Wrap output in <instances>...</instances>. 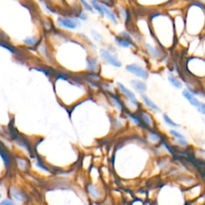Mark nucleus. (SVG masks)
<instances>
[{
    "mask_svg": "<svg viewBox=\"0 0 205 205\" xmlns=\"http://www.w3.org/2000/svg\"><path fill=\"white\" fill-rule=\"evenodd\" d=\"M8 194L10 197L15 202L25 203L27 201V196L25 192H23L20 188H16L15 186H11L8 188Z\"/></svg>",
    "mask_w": 205,
    "mask_h": 205,
    "instance_id": "9b49d317",
    "label": "nucleus"
},
{
    "mask_svg": "<svg viewBox=\"0 0 205 205\" xmlns=\"http://www.w3.org/2000/svg\"><path fill=\"white\" fill-rule=\"evenodd\" d=\"M125 70L128 73L132 74V76L136 77L139 80H147L150 76V72L144 67L138 63H130L126 65Z\"/></svg>",
    "mask_w": 205,
    "mask_h": 205,
    "instance_id": "423d86ee",
    "label": "nucleus"
},
{
    "mask_svg": "<svg viewBox=\"0 0 205 205\" xmlns=\"http://www.w3.org/2000/svg\"><path fill=\"white\" fill-rule=\"evenodd\" d=\"M2 194L0 192V199H2Z\"/></svg>",
    "mask_w": 205,
    "mask_h": 205,
    "instance_id": "2f4dec72",
    "label": "nucleus"
},
{
    "mask_svg": "<svg viewBox=\"0 0 205 205\" xmlns=\"http://www.w3.org/2000/svg\"><path fill=\"white\" fill-rule=\"evenodd\" d=\"M91 34L92 38L94 39V40L96 41L97 43H102V41H103V38H102V35L98 32V31H95V30H91Z\"/></svg>",
    "mask_w": 205,
    "mask_h": 205,
    "instance_id": "bb28decb",
    "label": "nucleus"
},
{
    "mask_svg": "<svg viewBox=\"0 0 205 205\" xmlns=\"http://www.w3.org/2000/svg\"><path fill=\"white\" fill-rule=\"evenodd\" d=\"M196 111H197L199 114H201L202 116H205V102H202V101H201V102H200L199 106L197 108H196Z\"/></svg>",
    "mask_w": 205,
    "mask_h": 205,
    "instance_id": "c85d7f7f",
    "label": "nucleus"
},
{
    "mask_svg": "<svg viewBox=\"0 0 205 205\" xmlns=\"http://www.w3.org/2000/svg\"><path fill=\"white\" fill-rule=\"evenodd\" d=\"M147 130V139L151 143H159L164 141V137L160 133L155 131V129H146Z\"/></svg>",
    "mask_w": 205,
    "mask_h": 205,
    "instance_id": "6ab92c4d",
    "label": "nucleus"
},
{
    "mask_svg": "<svg viewBox=\"0 0 205 205\" xmlns=\"http://www.w3.org/2000/svg\"><path fill=\"white\" fill-rule=\"evenodd\" d=\"M163 120H164V122L165 123V124L168 126V127H170L172 129H177V128H180V124H176L175 121H173V120H172L167 113H164V114H163Z\"/></svg>",
    "mask_w": 205,
    "mask_h": 205,
    "instance_id": "412c9836",
    "label": "nucleus"
},
{
    "mask_svg": "<svg viewBox=\"0 0 205 205\" xmlns=\"http://www.w3.org/2000/svg\"><path fill=\"white\" fill-rule=\"evenodd\" d=\"M121 17L125 22H128L130 20V14L128 9L124 7H118V16Z\"/></svg>",
    "mask_w": 205,
    "mask_h": 205,
    "instance_id": "5701e85b",
    "label": "nucleus"
},
{
    "mask_svg": "<svg viewBox=\"0 0 205 205\" xmlns=\"http://www.w3.org/2000/svg\"><path fill=\"white\" fill-rule=\"evenodd\" d=\"M130 86L132 88L134 92L137 93L140 95L146 94L147 91V85L144 80L134 79L130 81Z\"/></svg>",
    "mask_w": 205,
    "mask_h": 205,
    "instance_id": "f8f14e48",
    "label": "nucleus"
},
{
    "mask_svg": "<svg viewBox=\"0 0 205 205\" xmlns=\"http://www.w3.org/2000/svg\"><path fill=\"white\" fill-rule=\"evenodd\" d=\"M87 72L89 73L99 74L100 72V64L99 63V59L93 55H90L87 60Z\"/></svg>",
    "mask_w": 205,
    "mask_h": 205,
    "instance_id": "4468645a",
    "label": "nucleus"
},
{
    "mask_svg": "<svg viewBox=\"0 0 205 205\" xmlns=\"http://www.w3.org/2000/svg\"><path fill=\"white\" fill-rule=\"evenodd\" d=\"M175 142H176L179 146H182V147H186V146L188 145V143L187 141V139H175Z\"/></svg>",
    "mask_w": 205,
    "mask_h": 205,
    "instance_id": "c756f323",
    "label": "nucleus"
},
{
    "mask_svg": "<svg viewBox=\"0 0 205 205\" xmlns=\"http://www.w3.org/2000/svg\"><path fill=\"white\" fill-rule=\"evenodd\" d=\"M169 135H170L171 136H172L173 138H175V139H186L185 136H184L181 132H180L176 129H171L170 131H169Z\"/></svg>",
    "mask_w": 205,
    "mask_h": 205,
    "instance_id": "a878e982",
    "label": "nucleus"
},
{
    "mask_svg": "<svg viewBox=\"0 0 205 205\" xmlns=\"http://www.w3.org/2000/svg\"><path fill=\"white\" fill-rule=\"evenodd\" d=\"M137 114L139 115V118L141 120L145 129H155V120L153 119L152 116H151V114L150 113V111H147L146 109H143V107H142L140 110L138 111Z\"/></svg>",
    "mask_w": 205,
    "mask_h": 205,
    "instance_id": "1a4fd4ad",
    "label": "nucleus"
},
{
    "mask_svg": "<svg viewBox=\"0 0 205 205\" xmlns=\"http://www.w3.org/2000/svg\"><path fill=\"white\" fill-rule=\"evenodd\" d=\"M142 101V105L145 107L146 108L148 109L149 111H151V112L155 113H160L161 108L158 105L155 103L152 99L147 95V94H143V95H140Z\"/></svg>",
    "mask_w": 205,
    "mask_h": 205,
    "instance_id": "ddd939ff",
    "label": "nucleus"
},
{
    "mask_svg": "<svg viewBox=\"0 0 205 205\" xmlns=\"http://www.w3.org/2000/svg\"><path fill=\"white\" fill-rule=\"evenodd\" d=\"M76 16L77 19L80 20V21H86L88 19V15H87V11L84 9H81V10H78L77 13L76 14Z\"/></svg>",
    "mask_w": 205,
    "mask_h": 205,
    "instance_id": "393cba45",
    "label": "nucleus"
},
{
    "mask_svg": "<svg viewBox=\"0 0 205 205\" xmlns=\"http://www.w3.org/2000/svg\"><path fill=\"white\" fill-rule=\"evenodd\" d=\"M143 49L146 51L147 55H148L151 58L154 59H159L164 56V50L161 48L160 46H155L151 43H144Z\"/></svg>",
    "mask_w": 205,
    "mask_h": 205,
    "instance_id": "6e6552de",
    "label": "nucleus"
},
{
    "mask_svg": "<svg viewBox=\"0 0 205 205\" xmlns=\"http://www.w3.org/2000/svg\"><path fill=\"white\" fill-rule=\"evenodd\" d=\"M148 23L151 36L164 50L174 46L176 39L173 18L167 12L152 11L149 15Z\"/></svg>",
    "mask_w": 205,
    "mask_h": 205,
    "instance_id": "f257e3e1",
    "label": "nucleus"
},
{
    "mask_svg": "<svg viewBox=\"0 0 205 205\" xmlns=\"http://www.w3.org/2000/svg\"><path fill=\"white\" fill-rule=\"evenodd\" d=\"M16 164H17V167L21 171H27L29 168V163L27 159H23L22 157H17L15 159Z\"/></svg>",
    "mask_w": 205,
    "mask_h": 205,
    "instance_id": "4be33fe9",
    "label": "nucleus"
},
{
    "mask_svg": "<svg viewBox=\"0 0 205 205\" xmlns=\"http://www.w3.org/2000/svg\"><path fill=\"white\" fill-rule=\"evenodd\" d=\"M90 4L91 5L92 8L95 11L99 14L101 17L104 16V11H103V7H102V3L99 0H89Z\"/></svg>",
    "mask_w": 205,
    "mask_h": 205,
    "instance_id": "aec40b11",
    "label": "nucleus"
},
{
    "mask_svg": "<svg viewBox=\"0 0 205 205\" xmlns=\"http://www.w3.org/2000/svg\"><path fill=\"white\" fill-rule=\"evenodd\" d=\"M99 56L103 62L110 66L116 68H122V63L116 55V52L111 51L108 48H101L99 50Z\"/></svg>",
    "mask_w": 205,
    "mask_h": 205,
    "instance_id": "39448f33",
    "label": "nucleus"
},
{
    "mask_svg": "<svg viewBox=\"0 0 205 205\" xmlns=\"http://www.w3.org/2000/svg\"><path fill=\"white\" fill-rule=\"evenodd\" d=\"M168 81L169 84L172 86L173 88L176 90H181L184 88V83L178 76H175L174 73L172 72H168Z\"/></svg>",
    "mask_w": 205,
    "mask_h": 205,
    "instance_id": "a211bd4d",
    "label": "nucleus"
},
{
    "mask_svg": "<svg viewBox=\"0 0 205 205\" xmlns=\"http://www.w3.org/2000/svg\"><path fill=\"white\" fill-rule=\"evenodd\" d=\"M185 68L191 76L196 78L205 77V59L191 56L185 62Z\"/></svg>",
    "mask_w": 205,
    "mask_h": 205,
    "instance_id": "7ed1b4c3",
    "label": "nucleus"
},
{
    "mask_svg": "<svg viewBox=\"0 0 205 205\" xmlns=\"http://www.w3.org/2000/svg\"><path fill=\"white\" fill-rule=\"evenodd\" d=\"M56 24L60 29L74 31L81 26V21L76 16H59L56 20Z\"/></svg>",
    "mask_w": 205,
    "mask_h": 205,
    "instance_id": "20e7f679",
    "label": "nucleus"
},
{
    "mask_svg": "<svg viewBox=\"0 0 205 205\" xmlns=\"http://www.w3.org/2000/svg\"><path fill=\"white\" fill-rule=\"evenodd\" d=\"M114 40L115 43L120 48L128 49L131 48V47H136V43L135 41L131 40V39H124V38L120 36V35L115 36Z\"/></svg>",
    "mask_w": 205,
    "mask_h": 205,
    "instance_id": "2eb2a0df",
    "label": "nucleus"
},
{
    "mask_svg": "<svg viewBox=\"0 0 205 205\" xmlns=\"http://www.w3.org/2000/svg\"><path fill=\"white\" fill-rule=\"evenodd\" d=\"M181 94H182V96L184 97V99L189 102L190 105L195 107V109L197 108L199 106V104H200V102H201V101L199 100L197 97L192 95V93L190 92L187 88H184Z\"/></svg>",
    "mask_w": 205,
    "mask_h": 205,
    "instance_id": "f3484780",
    "label": "nucleus"
},
{
    "mask_svg": "<svg viewBox=\"0 0 205 205\" xmlns=\"http://www.w3.org/2000/svg\"><path fill=\"white\" fill-rule=\"evenodd\" d=\"M201 153H202V155H203V156H205V150H202Z\"/></svg>",
    "mask_w": 205,
    "mask_h": 205,
    "instance_id": "7c9ffc66",
    "label": "nucleus"
},
{
    "mask_svg": "<svg viewBox=\"0 0 205 205\" xmlns=\"http://www.w3.org/2000/svg\"><path fill=\"white\" fill-rule=\"evenodd\" d=\"M106 97L109 103L116 109L120 114H124L126 111L125 106H124V100L120 94L116 93H106Z\"/></svg>",
    "mask_w": 205,
    "mask_h": 205,
    "instance_id": "0eeeda50",
    "label": "nucleus"
},
{
    "mask_svg": "<svg viewBox=\"0 0 205 205\" xmlns=\"http://www.w3.org/2000/svg\"><path fill=\"white\" fill-rule=\"evenodd\" d=\"M185 33L199 36L204 31L205 7L200 2H192L186 8L184 13Z\"/></svg>",
    "mask_w": 205,
    "mask_h": 205,
    "instance_id": "f03ea898",
    "label": "nucleus"
},
{
    "mask_svg": "<svg viewBox=\"0 0 205 205\" xmlns=\"http://www.w3.org/2000/svg\"><path fill=\"white\" fill-rule=\"evenodd\" d=\"M0 205H17V203L11 197H7L6 199H3L0 202Z\"/></svg>",
    "mask_w": 205,
    "mask_h": 205,
    "instance_id": "cd10ccee",
    "label": "nucleus"
},
{
    "mask_svg": "<svg viewBox=\"0 0 205 205\" xmlns=\"http://www.w3.org/2000/svg\"><path fill=\"white\" fill-rule=\"evenodd\" d=\"M102 7H103V11H104V16H106L107 19L111 23L115 24V25H117L119 23L118 14H116V12L111 9V7L108 6V5L102 3Z\"/></svg>",
    "mask_w": 205,
    "mask_h": 205,
    "instance_id": "dca6fc26",
    "label": "nucleus"
},
{
    "mask_svg": "<svg viewBox=\"0 0 205 205\" xmlns=\"http://www.w3.org/2000/svg\"><path fill=\"white\" fill-rule=\"evenodd\" d=\"M86 192L90 199L94 201H99L102 199V191L99 186L93 183H88L86 185Z\"/></svg>",
    "mask_w": 205,
    "mask_h": 205,
    "instance_id": "9d476101",
    "label": "nucleus"
},
{
    "mask_svg": "<svg viewBox=\"0 0 205 205\" xmlns=\"http://www.w3.org/2000/svg\"><path fill=\"white\" fill-rule=\"evenodd\" d=\"M78 1L80 2V4L83 7V9H84L86 11L90 12L91 14L95 13V11H94V9H93L92 7H91V5L88 1H87V0H78Z\"/></svg>",
    "mask_w": 205,
    "mask_h": 205,
    "instance_id": "b1692460",
    "label": "nucleus"
}]
</instances>
